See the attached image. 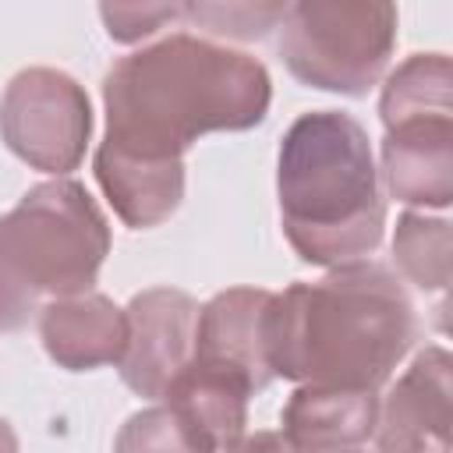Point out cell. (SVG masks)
Listing matches in <instances>:
<instances>
[{
	"label": "cell",
	"instance_id": "21",
	"mask_svg": "<svg viewBox=\"0 0 453 453\" xmlns=\"http://www.w3.org/2000/svg\"><path fill=\"white\" fill-rule=\"evenodd\" d=\"M0 453H18V435L4 418H0Z\"/></svg>",
	"mask_w": 453,
	"mask_h": 453
},
{
	"label": "cell",
	"instance_id": "2",
	"mask_svg": "<svg viewBox=\"0 0 453 453\" xmlns=\"http://www.w3.org/2000/svg\"><path fill=\"white\" fill-rule=\"evenodd\" d=\"M414 340L418 315L403 283L368 258L336 265L315 283H290L269 301V368L301 386L379 393Z\"/></svg>",
	"mask_w": 453,
	"mask_h": 453
},
{
	"label": "cell",
	"instance_id": "5",
	"mask_svg": "<svg viewBox=\"0 0 453 453\" xmlns=\"http://www.w3.org/2000/svg\"><path fill=\"white\" fill-rule=\"evenodd\" d=\"M396 46V7L386 0H297L280 21L287 71L322 92L368 96Z\"/></svg>",
	"mask_w": 453,
	"mask_h": 453
},
{
	"label": "cell",
	"instance_id": "11",
	"mask_svg": "<svg viewBox=\"0 0 453 453\" xmlns=\"http://www.w3.org/2000/svg\"><path fill=\"white\" fill-rule=\"evenodd\" d=\"M39 340L46 354L67 372L120 365L127 347V315L96 290L78 297H53L39 311Z\"/></svg>",
	"mask_w": 453,
	"mask_h": 453
},
{
	"label": "cell",
	"instance_id": "8",
	"mask_svg": "<svg viewBox=\"0 0 453 453\" xmlns=\"http://www.w3.org/2000/svg\"><path fill=\"white\" fill-rule=\"evenodd\" d=\"M449 354L432 343L414 354L411 368L379 400L372 439L379 453H449Z\"/></svg>",
	"mask_w": 453,
	"mask_h": 453
},
{
	"label": "cell",
	"instance_id": "3",
	"mask_svg": "<svg viewBox=\"0 0 453 453\" xmlns=\"http://www.w3.org/2000/svg\"><path fill=\"white\" fill-rule=\"evenodd\" d=\"M276 195L283 234L301 262H365L386 230V198L365 127L340 110L301 113L280 142Z\"/></svg>",
	"mask_w": 453,
	"mask_h": 453
},
{
	"label": "cell",
	"instance_id": "20",
	"mask_svg": "<svg viewBox=\"0 0 453 453\" xmlns=\"http://www.w3.org/2000/svg\"><path fill=\"white\" fill-rule=\"evenodd\" d=\"M230 453H297L283 432H255V435H244Z\"/></svg>",
	"mask_w": 453,
	"mask_h": 453
},
{
	"label": "cell",
	"instance_id": "6",
	"mask_svg": "<svg viewBox=\"0 0 453 453\" xmlns=\"http://www.w3.org/2000/svg\"><path fill=\"white\" fill-rule=\"evenodd\" d=\"M0 134L32 170L64 177L85 159L92 134L88 92L64 71L25 67L4 88Z\"/></svg>",
	"mask_w": 453,
	"mask_h": 453
},
{
	"label": "cell",
	"instance_id": "19",
	"mask_svg": "<svg viewBox=\"0 0 453 453\" xmlns=\"http://www.w3.org/2000/svg\"><path fill=\"white\" fill-rule=\"evenodd\" d=\"M99 18L110 39L138 42V39L156 35L170 21H184V4H103Z\"/></svg>",
	"mask_w": 453,
	"mask_h": 453
},
{
	"label": "cell",
	"instance_id": "7",
	"mask_svg": "<svg viewBox=\"0 0 453 453\" xmlns=\"http://www.w3.org/2000/svg\"><path fill=\"white\" fill-rule=\"evenodd\" d=\"M127 347L120 357V379L145 400H163L170 382L195 357L198 301L177 287H149L124 308Z\"/></svg>",
	"mask_w": 453,
	"mask_h": 453
},
{
	"label": "cell",
	"instance_id": "9",
	"mask_svg": "<svg viewBox=\"0 0 453 453\" xmlns=\"http://www.w3.org/2000/svg\"><path fill=\"white\" fill-rule=\"evenodd\" d=\"M269 301H273V290L230 287L198 308L195 357L241 375L251 386V393L265 389L276 379L265 354Z\"/></svg>",
	"mask_w": 453,
	"mask_h": 453
},
{
	"label": "cell",
	"instance_id": "17",
	"mask_svg": "<svg viewBox=\"0 0 453 453\" xmlns=\"http://www.w3.org/2000/svg\"><path fill=\"white\" fill-rule=\"evenodd\" d=\"M113 453H216L173 407L156 403L131 414L113 442Z\"/></svg>",
	"mask_w": 453,
	"mask_h": 453
},
{
	"label": "cell",
	"instance_id": "18",
	"mask_svg": "<svg viewBox=\"0 0 453 453\" xmlns=\"http://www.w3.org/2000/svg\"><path fill=\"white\" fill-rule=\"evenodd\" d=\"M287 4H184V21L216 35V39H265L280 28Z\"/></svg>",
	"mask_w": 453,
	"mask_h": 453
},
{
	"label": "cell",
	"instance_id": "14",
	"mask_svg": "<svg viewBox=\"0 0 453 453\" xmlns=\"http://www.w3.org/2000/svg\"><path fill=\"white\" fill-rule=\"evenodd\" d=\"M251 386L209 361L191 357V365L170 382L163 403L173 407L216 453L234 449L244 439Z\"/></svg>",
	"mask_w": 453,
	"mask_h": 453
},
{
	"label": "cell",
	"instance_id": "22",
	"mask_svg": "<svg viewBox=\"0 0 453 453\" xmlns=\"http://www.w3.org/2000/svg\"><path fill=\"white\" fill-rule=\"evenodd\" d=\"M340 453H357V449H340Z\"/></svg>",
	"mask_w": 453,
	"mask_h": 453
},
{
	"label": "cell",
	"instance_id": "10",
	"mask_svg": "<svg viewBox=\"0 0 453 453\" xmlns=\"http://www.w3.org/2000/svg\"><path fill=\"white\" fill-rule=\"evenodd\" d=\"M382 180L403 205L446 209L453 202V117L407 120L382 138Z\"/></svg>",
	"mask_w": 453,
	"mask_h": 453
},
{
	"label": "cell",
	"instance_id": "4",
	"mask_svg": "<svg viewBox=\"0 0 453 453\" xmlns=\"http://www.w3.org/2000/svg\"><path fill=\"white\" fill-rule=\"evenodd\" d=\"M106 255V216L78 180L57 177L35 184L7 216H0V262L32 294H88Z\"/></svg>",
	"mask_w": 453,
	"mask_h": 453
},
{
	"label": "cell",
	"instance_id": "16",
	"mask_svg": "<svg viewBox=\"0 0 453 453\" xmlns=\"http://www.w3.org/2000/svg\"><path fill=\"white\" fill-rule=\"evenodd\" d=\"M400 273L425 294H442L449 283V223L442 216L403 212L393 234Z\"/></svg>",
	"mask_w": 453,
	"mask_h": 453
},
{
	"label": "cell",
	"instance_id": "1",
	"mask_svg": "<svg viewBox=\"0 0 453 453\" xmlns=\"http://www.w3.org/2000/svg\"><path fill=\"white\" fill-rule=\"evenodd\" d=\"M273 99L262 60L177 32L120 57L103 78V145L138 159H184L209 131H248Z\"/></svg>",
	"mask_w": 453,
	"mask_h": 453
},
{
	"label": "cell",
	"instance_id": "13",
	"mask_svg": "<svg viewBox=\"0 0 453 453\" xmlns=\"http://www.w3.org/2000/svg\"><path fill=\"white\" fill-rule=\"evenodd\" d=\"M92 170L106 202L131 230L159 226L184 198V159H138L99 142Z\"/></svg>",
	"mask_w": 453,
	"mask_h": 453
},
{
	"label": "cell",
	"instance_id": "12",
	"mask_svg": "<svg viewBox=\"0 0 453 453\" xmlns=\"http://www.w3.org/2000/svg\"><path fill=\"white\" fill-rule=\"evenodd\" d=\"M379 393L343 386H297L283 407V439L297 453H340L372 439Z\"/></svg>",
	"mask_w": 453,
	"mask_h": 453
},
{
	"label": "cell",
	"instance_id": "15",
	"mask_svg": "<svg viewBox=\"0 0 453 453\" xmlns=\"http://www.w3.org/2000/svg\"><path fill=\"white\" fill-rule=\"evenodd\" d=\"M382 127L407 120L453 117V64L446 53H414L407 57L382 85L379 96Z\"/></svg>",
	"mask_w": 453,
	"mask_h": 453
}]
</instances>
